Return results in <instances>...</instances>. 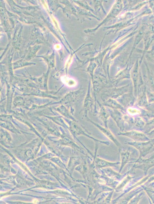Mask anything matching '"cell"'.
Returning <instances> with one entry per match:
<instances>
[{"mask_svg": "<svg viewBox=\"0 0 154 204\" xmlns=\"http://www.w3.org/2000/svg\"><path fill=\"white\" fill-rule=\"evenodd\" d=\"M126 111L127 112L128 114L132 116L138 115L141 114L142 113V110L134 106L128 107L126 109Z\"/></svg>", "mask_w": 154, "mask_h": 204, "instance_id": "277c9868", "label": "cell"}, {"mask_svg": "<svg viewBox=\"0 0 154 204\" xmlns=\"http://www.w3.org/2000/svg\"><path fill=\"white\" fill-rule=\"evenodd\" d=\"M103 105L110 109L119 110L122 111H126L125 107L122 105L117 99H108L104 101Z\"/></svg>", "mask_w": 154, "mask_h": 204, "instance_id": "6da1fadb", "label": "cell"}, {"mask_svg": "<svg viewBox=\"0 0 154 204\" xmlns=\"http://www.w3.org/2000/svg\"><path fill=\"white\" fill-rule=\"evenodd\" d=\"M62 82L69 87H74L77 85V82L75 80L67 76H64L61 77Z\"/></svg>", "mask_w": 154, "mask_h": 204, "instance_id": "3957f363", "label": "cell"}, {"mask_svg": "<svg viewBox=\"0 0 154 204\" xmlns=\"http://www.w3.org/2000/svg\"><path fill=\"white\" fill-rule=\"evenodd\" d=\"M119 98L120 99L119 102L125 108V107L132 106L131 104H133L132 102H134L135 99V96H133L132 93H127L124 94Z\"/></svg>", "mask_w": 154, "mask_h": 204, "instance_id": "7a4b0ae2", "label": "cell"}, {"mask_svg": "<svg viewBox=\"0 0 154 204\" xmlns=\"http://www.w3.org/2000/svg\"><path fill=\"white\" fill-rule=\"evenodd\" d=\"M55 48V49L57 50H60V48H61V46H60V45L59 44H58L56 45H55V46H54Z\"/></svg>", "mask_w": 154, "mask_h": 204, "instance_id": "5b68a950", "label": "cell"}]
</instances>
